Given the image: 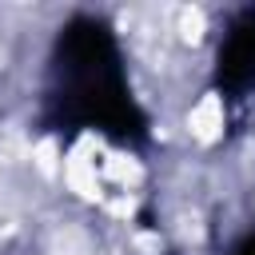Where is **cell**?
Masks as SVG:
<instances>
[{"mask_svg":"<svg viewBox=\"0 0 255 255\" xmlns=\"http://www.w3.org/2000/svg\"><path fill=\"white\" fill-rule=\"evenodd\" d=\"M231 255H255V231H251V235H243V239L235 243V251H231Z\"/></svg>","mask_w":255,"mask_h":255,"instance_id":"3","label":"cell"},{"mask_svg":"<svg viewBox=\"0 0 255 255\" xmlns=\"http://www.w3.org/2000/svg\"><path fill=\"white\" fill-rule=\"evenodd\" d=\"M48 124L60 131H104L120 143L147 135V116L128 88L120 44L96 16H72L56 36Z\"/></svg>","mask_w":255,"mask_h":255,"instance_id":"1","label":"cell"},{"mask_svg":"<svg viewBox=\"0 0 255 255\" xmlns=\"http://www.w3.org/2000/svg\"><path fill=\"white\" fill-rule=\"evenodd\" d=\"M219 92L239 96L255 88V8L239 12L235 24L227 28V40L219 48V72H215Z\"/></svg>","mask_w":255,"mask_h":255,"instance_id":"2","label":"cell"}]
</instances>
